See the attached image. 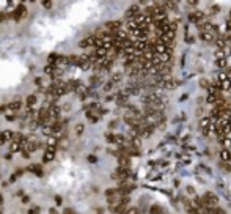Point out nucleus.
<instances>
[{"label": "nucleus", "instance_id": "aec40b11", "mask_svg": "<svg viewBox=\"0 0 231 214\" xmlns=\"http://www.w3.org/2000/svg\"><path fill=\"white\" fill-rule=\"evenodd\" d=\"M2 203H3V199H2V195H0V205H2Z\"/></svg>", "mask_w": 231, "mask_h": 214}, {"label": "nucleus", "instance_id": "f8f14e48", "mask_svg": "<svg viewBox=\"0 0 231 214\" xmlns=\"http://www.w3.org/2000/svg\"><path fill=\"white\" fill-rule=\"evenodd\" d=\"M21 154H22V157L29 159V157L32 156V153H30V151H27V150H22V151H21Z\"/></svg>", "mask_w": 231, "mask_h": 214}, {"label": "nucleus", "instance_id": "1a4fd4ad", "mask_svg": "<svg viewBox=\"0 0 231 214\" xmlns=\"http://www.w3.org/2000/svg\"><path fill=\"white\" fill-rule=\"evenodd\" d=\"M151 214H162V208L161 206H153L151 210H150Z\"/></svg>", "mask_w": 231, "mask_h": 214}, {"label": "nucleus", "instance_id": "7ed1b4c3", "mask_svg": "<svg viewBox=\"0 0 231 214\" xmlns=\"http://www.w3.org/2000/svg\"><path fill=\"white\" fill-rule=\"evenodd\" d=\"M55 151H57V146L47 145L46 150H44V154H43V162H44V164H46V162H51L52 159L55 157Z\"/></svg>", "mask_w": 231, "mask_h": 214}, {"label": "nucleus", "instance_id": "9b49d317", "mask_svg": "<svg viewBox=\"0 0 231 214\" xmlns=\"http://www.w3.org/2000/svg\"><path fill=\"white\" fill-rule=\"evenodd\" d=\"M82 132H84V124H77V126H76V134L80 135Z\"/></svg>", "mask_w": 231, "mask_h": 214}, {"label": "nucleus", "instance_id": "20e7f679", "mask_svg": "<svg viewBox=\"0 0 231 214\" xmlns=\"http://www.w3.org/2000/svg\"><path fill=\"white\" fill-rule=\"evenodd\" d=\"M220 159H222L223 164H231V150H228V148H222L219 153Z\"/></svg>", "mask_w": 231, "mask_h": 214}, {"label": "nucleus", "instance_id": "f257e3e1", "mask_svg": "<svg viewBox=\"0 0 231 214\" xmlns=\"http://www.w3.org/2000/svg\"><path fill=\"white\" fill-rule=\"evenodd\" d=\"M27 16V8H25V5H18L16 7V10L13 13H11V18H13L14 21H21V19H24Z\"/></svg>", "mask_w": 231, "mask_h": 214}, {"label": "nucleus", "instance_id": "39448f33", "mask_svg": "<svg viewBox=\"0 0 231 214\" xmlns=\"http://www.w3.org/2000/svg\"><path fill=\"white\" fill-rule=\"evenodd\" d=\"M5 107H7V110H10V112H18L19 109L22 107V101L21 99H14V101L8 102Z\"/></svg>", "mask_w": 231, "mask_h": 214}, {"label": "nucleus", "instance_id": "412c9836", "mask_svg": "<svg viewBox=\"0 0 231 214\" xmlns=\"http://www.w3.org/2000/svg\"><path fill=\"white\" fill-rule=\"evenodd\" d=\"M51 214H57V213H55V211H51Z\"/></svg>", "mask_w": 231, "mask_h": 214}, {"label": "nucleus", "instance_id": "a211bd4d", "mask_svg": "<svg viewBox=\"0 0 231 214\" xmlns=\"http://www.w3.org/2000/svg\"><path fill=\"white\" fill-rule=\"evenodd\" d=\"M30 201V199H29V197H27V195H24V197H22V203H29Z\"/></svg>", "mask_w": 231, "mask_h": 214}, {"label": "nucleus", "instance_id": "dca6fc26", "mask_svg": "<svg viewBox=\"0 0 231 214\" xmlns=\"http://www.w3.org/2000/svg\"><path fill=\"white\" fill-rule=\"evenodd\" d=\"M43 7L44 8H51L52 7V2H43Z\"/></svg>", "mask_w": 231, "mask_h": 214}, {"label": "nucleus", "instance_id": "6ab92c4d", "mask_svg": "<svg viewBox=\"0 0 231 214\" xmlns=\"http://www.w3.org/2000/svg\"><path fill=\"white\" fill-rule=\"evenodd\" d=\"M88 161H90V162H96V157L95 156H88Z\"/></svg>", "mask_w": 231, "mask_h": 214}, {"label": "nucleus", "instance_id": "4be33fe9", "mask_svg": "<svg viewBox=\"0 0 231 214\" xmlns=\"http://www.w3.org/2000/svg\"><path fill=\"white\" fill-rule=\"evenodd\" d=\"M0 214H2V213H0Z\"/></svg>", "mask_w": 231, "mask_h": 214}, {"label": "nucleus", "instance_id": "2eb2a0df", "mask_svg": "<svg viewBox=\"0 0 231 214\" xmlns=\"http://www.w3.org/2000/svg\"><path fill=\"white\" fill-rule=\"evenodd\" d=\"M55 201H57V205H62V203H63V199H62V197H55Z\"/></svg>", "mask_w": 231, "mask_h": 214}, {"label": "nucleus", "instance_id": "f03ea898", "mask_svg": "<svg viewBox=\"0 0 231 214\" xmlns=\"http://www.w3.org/2000/svg\"><path fill=\"white\" fill-rule=\"evenodd\" d=\"M38 148H41V143L38 142V139L36 137H29L27 139V143H25V146H24V150H27V151H35V150H38Z\"/></svg>", "mask_w": 231, "mask_h": 214}, {"label": "nucleus", "instance_id": "4468645a", "mask_svg": "<svg viewBox=\"0 0 231 214\" xmlns=\"http://www.w3.org/2000/svg\"><path fill=\"white\" fill-rule=\"evenodd\" d=\"M8 16H10V14H5V13H2V11H0V22H3V21L8 18Z\"/></svg>", "mask_w": 231, "mask_h": 214}, {"label": "nucleus", "instance_id": "9d476101", "mask_svg": "<svg viewBox=\"0 0 231 214\" xmlns=\"http://www.w3.org/2000/svg\"><path fill=\"white\" fill-rule=\"evenodd\" d=\"M40 211H41L40 206H33V208L29 210V214H40Z\"/></svg>", "mask_w": 231, "mask_h": 214}, {"label": "nucleus", "instance_id": "6e6552de", "mask_svg": "<svg viewBox=\"0 0 231 214\" xmlns=\"http://www.w3.org/2000/svg\"><path fill=\"white\" fill-rule=\"evenodd\" d=\"M29 172L38 175V176H41V175H43V165H40V164H32V165H29Z\"/></svg>", "mask_w": 231, "mask_h": 214}, {"label": "nucleus", "instance_id": "423d86ee", "mask_svg": "<svg viewBox=\"0 0 231 214\" xmlns=\"http://www.w3.org/2000/svg\"><path fill=\"white\" fill-rule=\"evenodd\" d=\"M38 101V98L36 95H29L25 98V107H27V110H33V107H35V104Z\"/></svg>", "mask_w": 231, "mask_h": 214}, {"label": "nucleus", "instance_id": "ddd939ff", "mask_svg": "<svg viewBox=\"0 0 231 214\" xmlns=\"http://www.w3.org/2000/svg\"><path fill=\"white\" fill-rule=\"evenodd\" d=\"M5 118H7L8 121H13V120L16 118V115H14V113H10V112H8L7 115H5Z\"/></svg>", "mask_w": 231, "mask_h": 214}, {"label": "nucleus", "instance_id": "f3484780", "mask_svg": "<svg viewBox=\"0 0 231 214\" xmlns=\"http://www.w3.org/2000/svg\"><path fill=\"white\" fill-rule=\"evenodd\" d=\"M63 214H76V211H74V210H71V208H68V210H65Z\"/></svg>", "mask_w": 231, "mask_h": 214}, {"label": "nucleus", "instance_id": "0eeeda50", "mask_svg": "<svg viewBox=\"0 0 231 214\" xmlns=\"http://www.w3.org/2000/svg\"><path fill=\"white\" fill-rule=\"evenodd\" d=\"M13 135H14V132H11V131H2V132H0V145L7 143V142H11Z\"/></svg>", "mask_w": 231, "mask_h": 214}]
</instances>
